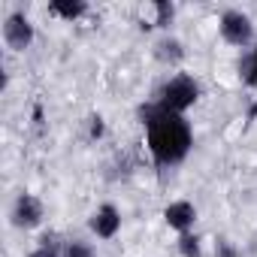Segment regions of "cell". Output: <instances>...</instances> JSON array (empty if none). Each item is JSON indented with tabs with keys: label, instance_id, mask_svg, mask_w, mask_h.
I'll use <instances>...</instances> for the list:
<instances>
[{
	"label": "cell",
	"instance_id": "13",
	"mask_svg": "<svg viewBox=\"0 0 257 257\" xmlns=\"http://www.w3.org/2000/svg\"><path fill=\"white\" fill-rule=\"evenodd\" d=\"M245 79H248V85L257 88V49H254V55H251L248 64H245Z\"/></svg>",
	"mask_w": 257,
	"mask_h": 257
},
{
	"label": "cell",
	"instance_id": "6",
	"mask_svg": "<svg viewBox=\"0 0 257 257\" xmlns=\"http://www.w3.org/2000/svg\"><path fill=\"white\" fill-rule=\"evenodd\" d=\"M91 227H94V233H97V236H103V239L115 236V233H118V227H121L118 209H115V206H100V212L91 218Z\"/></svg>",
	"mask_w": 257,
	"mask_h": 257
},
{
	"label": "cell",
	"instance_id": "1",
	"mask_svg": "<svg viewBox=\"0 0 257 257\" xmlns=\"http://www.w3.org/2000/svg\"><path fill=\"white\" fill-rule=\"evenodd\" d=\"M149 124V149L158 161V167L179 164L191 149V127L182 115L164 112L161 106H146L140 112Z\"/></svg>",
	"mask_w": 257,
	"mask_h": 257
},
{
	"label": "cell",
	"instance_id": "14",
	"mask_svg": "<svg viewBox=\"0 0 257 257\" xmlns=\"http://www.w3.org/2000/svg\"><path fill=\"white\" fill-rule=\"evenodd\" d=\"M170 19H173V7L170 4H158V25H170Z\"/></svg>",
	"mask_w": 257,
	"mask_h": 257
},
{
	"label": "cell",
	"instance_id": "15",
	"mask_svg": "<svg viewBox=\"0 0 257 257\" xmlns=\"http://www.w3.org/2000/svg\"><path fill=\"white\" fill-rule=\"evenodd\" d=\"M218 254H221V257H236V254H233V248H230V245H221V248H218Z\"/></svg>",
	"mask_w": 257,
	"mask_h": 257
},
{
	"label": "cell",
	"instance_id": "2",
	"mask_svg": "<svg viewBox=\"0 0 257 257\" xmlns=\"http://www.w3.org/2000/svg\"><path fill=\"white\" fill-rule=\"evenodd\" d=\"M194 100H197V82L188 79V76H176L173 82L164 85V91H161V103H158V106H161L164 112L179 115V112H185Z\"/></svg>",
	"mask_w": 257,
	"mask_h": 257
},
{
	"label": "cell",
	"instance_id": "7",
	"mask_svg": "<svg viewBox=\"0 0 257 257\" xmlns=\"http://www.w3.org/2000/svg\"><path fill=\"white\" fill-rule=\"evenodd\" d=\"M164 215H167V224H170V227H176V230H182V233L194 224V206H191V203H185V200H182V203L167 206V212H164Z\"/></svg>",
	"mask_w": 257,
	"mask_h": 257
},
{
	"label": "cell",
	"instance_id": "9",
	"mask_svg": "<svg viewBox=\"0 0 257 257\" xmlns=\"http://www.w3.org/2000/svg\"><path fill=\"white\" fill-rule=\"evenodd\" d=\"M158 58H164V61H179V58H182V46H179L176 40H164V43L158 46Z\"/></svg>",
	"mask_w": 257,
	"mask_h": 257
},
{
	"label": "cell",
	"instance_id": "5",
	"mask_svg": "<svg viewBox=\"0 0 257 257\" xmlns=\"http://www.w3.org/2000/svg\"><path fill=\"white\" fill-rule=\"evenodd\" d=\"M13 218H16V224H19V227H37V224H40V218H43V206H40V200H37V197H31V194H22V197H19V203H16Z\"/></svg>",
	"mask_w": 257,
	"mask_h": 257
},
{
	"label": "cell",
	"instance_id": "10",
	"mask_svg": "<svg viewBox=\"0 0 257 257\" xmlns=\"http://www.w3.org/2000/svg\"><path fill=\"white\" fill-rule=\"evenodd\" d=\"M179 248H182L185 257H200V242H197V236H191V233H182Z\"/></svg>",
	"mask_w": 257,
	"mask_h": 257
},
{
	"label": "cell",
	"instance_id": "8",
	"mask_svg": "<svg viewBox=\"0 0 257 257\" xmlns=\"http://www.w3.org/2000/svg\"><path fill=\"white\" fill-rule=\"evenodd\" d=\"M49 13H55V16H61V19H79L82 13H85V4H52L49 7Z\"/></svg>",
	"mask_w": 257,
	"mask_h": 257
},
{
	"label": "cell",
	"instance_id": "12",
	"mask_svg": "<svg viewBox=\"0 0 257 257\" xmlns=\"http://www.w3.org/2000/svg\"><path fill=\"white\" fill-rule=\"evenodd\" d=\"M31 257H58V245H55V242L46 236V239H43V245H40V248L31 254Z\"/></svg>",
	"mask_w": 257,
	"mask_h": 257
},
{
	"label": "cell",
	"instance_id": "4",
	"mask_svg": "<svg viewBox=\"0 0 257 257\" xmlns=\"http://www.w3.org/2000/svg\"><path fill=\"white\" fill-rule=\"evenodd\" d=\"M4 37H7V43L13 46V49H28L31 46V40H34V28H31V22L25 19V16H10L7 19V25H4Z\"/></svg>",
	"mask_w": 257,
	"mask_h": 257
},
{
	"label": "cell",
	"instance_id": "11",
	"mask_svg": "<svg viewBox=\"0 0 257 257\" xmlns=\"http://www.w3.org/2000/svg\"><path fill=\"white\" fill-rule=\"evenodd\" d=\"M64 257H94V251H91V245H85V242H70V245L64 248Z\"/></svg>",
	"mask_w": 257,
	"mask_h": 257
},
{
	"label": "cell",
	"instance_id": "3",
	"mask_svg": "<svg viewBox=\"0 0 257 257\" xmlns=\"http://www.w3.org/2000/svg\"><path fill=\"white\" fill-rule=\"evenodd\" d=\"M221 37L227 43H233V46H245L251 40V22H248V16H242L236 10L224 13L221 16Z\"/></svg>",
	"mask_w": 257,
	"mask_h": 257
}]
</instances>
